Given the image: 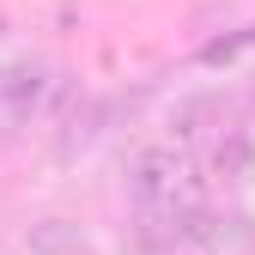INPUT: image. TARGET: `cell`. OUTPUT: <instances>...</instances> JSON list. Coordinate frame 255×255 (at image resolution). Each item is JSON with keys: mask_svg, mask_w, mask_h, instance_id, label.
<instances>
[{"mask_svg": "<svg viewBox=\"0 0 255 255\" xmlns=\"http://www.w3.org/2000/svg\"><path fill=\"white\" fill-rule=\"evenodd\" d=\"M49 91H55L49 67H37V61H0V134L30 128L49 110Z\"/></svg>", "mask_w": 255, "mask_h": 255, "instance_id": "7a4b0ae2", "label": "cell"}, {"mask_svg": "<svg viewBox=\"0 0 255 255\" xmlns=\"http://www.w3.org/2000/svg\"><path fill=\"white\" fill-rule=\"evenodd\" d=\"M128 195L134 207L152 219V225H170V243L182 225H195L201 207H207V164L195 146L182 140H152L134 152V164H128Z\"/></svg>", "mask_w": 255, "mask_h": 255, "instance_id": "6da1fadb", "label": "cell"}]
</instances>
